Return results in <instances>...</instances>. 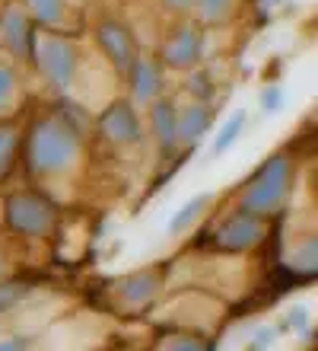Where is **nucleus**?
<instances>
[{
    "mask_svg": "<svg viewBox=\"0 0 318 351\" xmlns=\"http://www.w3.org/2000/svg\"><path fill=\"white\" fill-rule=\"evenodd\" d=\"M13 96H16V74H13L10 67L0 64V115L10 109Z\"/></svg>",
    "mask_w": 318,
    "mask_h": 351,
    "instance_id": "nucleus-17",
    "label": "nucleus"
},
{
    "mask_svg": "<svg viewBox=\"0 0 318 351\" xmlns=\"http://www.w3.org/2000/svg\"><path fill=\"white\" fill-rule=\"evenodd\" d=\"M32 51H36V64L42 67V74L55 86H67L77 74V48L70 42H64L61 36L51 32H38L32 36Z\"/></svg>",
    "mask_w": 318,
    "mask_h": 351,
    "instance_id": "nucleus-3",
    "label": "nucleus"
},
{
    "mask_svg": "<svg viewBox=\"0 0 318 351\" xmlns=\"http://www.w3.org/2000/svg\"><path fill=\"white\" fill-rule=\"evenodd\" d=\"M175 121H178V112H175L172 102H156L153 106V131L163 147L172 150L175 141H178V131H175Z\"/></svg>",
    "mask_w": 318,
    "mask_h": 351,
    "instance_id": "nucleus-12",
    "label": "nucleus"
},
{
    "mask_svg": "<svg viewBox=\"0 0 318 351\" xmlns=\"http://www.w3.org/2000/svg\"><path fill=\"white\" fill-rule=\"evenodd\" d=\"M165 3H169L172 10H191L194 7V0H165Z\"/></svg>",
    "mask_w": 318,
    "mask_h": 351,
    "instance_id": "nucleus-24",
    "label": "nucleus"
},
{
    "mask_svg": "<svg viewBox=\"0 0 318 351\" xmlns=\"http://www.w3.org/2000/svg\"><path fill=\"white\" fill-rule=\"evenodd\" d=\"M131 77H134V99L137 102H150L159 96L163 80H159V67L150 58H134L131 64Z\"/></svg>",
    "mask_w": 318,
    "mask_h": 351,
    "instance_id": "nucleus-11",
    "label": "nucleus"
},
{
    "mask_svg": "<svg viewBox=\"0 0 318 351\" xmlns=\"http://www.w3.org/2000/svg\"><path fill=\"white\" fill-rule=\"evenodd\" d=\"M13 150H16V134H13L10 128H0V173L10 167Z\"/></svg>",
    "mask_w": 318,
    "mask_h": 351,
    "instance_id": "nucleus-18",
    "label": "nucleus"
},
{
    "mask_svg": "<svg viewBox=\"0 0 318 351\" xmlns=\"http://www.w3.org/2000/svg\"><path fill=\"white\" fill-rule=\"evenodd\" d=\"M7 217L19 233H48L51 223H55L51 204L45 198H38V195H13Z\"/></svg>",
    "mask_w": 318,
    "mask_h": 351,
    "instance_id": "nucleus-4",
    "label": "nucleus"
},
{
    "mask_svg": "<svg viewBox=\"0 0 318 351\" xmlns=\"http://www.w3.org/2000/svg\"><path fill=\"white\" fill-rule=\"evenodd\" d=\"M23 294H26V287L23 285H3L0 287V313H3V310H13V304H16Z\"/></svg>",
    "mask_w": 318,
    "mask_h": 351,
    "instance_id": "nucleus-19",
    "label": "nucleus"
},
{
    "mask_svg": "<svg viewBox=\"0 0 318 351\" xmlns=\"http://www.w3.org/2000/svg\"><path fill=\"white\" fill-rule=\"evenodd\" d=\"M77 150H80V131L57 115L36 125L29 141V163L36 173H61L73 163Z\"/></svg>",
    "mask_w": 318,
    "mask_h": 351,
    "instance_id": "nucleus-1",
    "label": "nucleus"
},
{
    "mask_svg": "<svg viewBox=\"0 0 318 351\" xmlns=\"http://www.w3.org/2000/svg\"><path fill=\"white\" fill-rule=\"evenodd\" d=\"M283 106V90L280 86H267V90L261 93V109L264 112H280Z\"/></svg>",
    "mask_w": 318,
    "mask_h": 351,
    "instance_id": "nucleus-20",
    "label": "nucleus"
},
{
    "mask_svg": "<svg viewBox=\"0 0 318 351\" xmlns=\"http://www.w3.org/2000/svg\"><path fill=\"white\" fill-rule=\"evenodd\" d=\"M287 189H290V160L274 157L261 167V173L254 176L242 208L252 214H267L287 198Z\"/></svg>",
    "mask_w": 318,
    "mask_h": 351,
    "instance_id": "nucleus-2",
    "label": "nucleus"
},
{
    "mask_svg": "<svg viewBox=\"0 0 318 351\" xmlns=\"http://www.w3.org/2000/svg\"><path fill=\"white\" fill-rule=\"evenodd\" d=\"M99 125L105 131V138H111L115 144H134V141H140V119H137L131 102H115L102 115Z\"/></svg>",
    "mask_w": 318,
    "mask_h": 351,
    "instance_id": "nucleus-6",
    "label": "nucleus"
},
{
    "mask_svg": "<svg viewBox=\"0 0 318 351\" xmlns=\"http://www.w3.org/2000/svg\"><path fill=\"white\" fill-rule=\"evenodd\" d=\"M233 3H236V0H194V7H200L204 19H210V23L226 19L229 13H233Z\"/></svg>",
    "mask_w": 318,
    "mask_h": 351,
    "instance_id": "nucleus-16",
    "label": "nucleus"
},
{
    "mask_svg": "<svg viewBox=\"0 0 318 351\" xmlns=\"http://www.w3.org/2000/svg\"><path fill=\"white\" fill-rule=\"evenodd\" d=\"M32 29H29V19L26 13L19 7H10L7 13H3V19H0V38H3V45L13 51V55L26 58L29 51H32Z\"/></svg>",
    "mask_w": 318,
    "mask_h": 351,
    "instance_id": "nucleus-8",
    "label": "nucleus"
},
{
    "mask_svg": "<svg viewBox=\"0 0 318 351\" xmlns=\"http://www.w3.org/2000/svg\"><path fill=\"white\" fill-rule=\"evenodd\" d=\"M210 121H213V112L204 106V102H194L185 112H178V121H175V131H178V141L185 144H194L210 131Z\"/></svg>",
    "mask_w": 318,
    "mask_h": 351,
    "instance_id": "nucleus-10",
    "label": "nucleus"
},
{
    "mask_svg": "<svg viewBox=\"0 0 318 351\" xmlns=\"http://www.w3.org/2000/svg\"><path fill=\"white\" fill-rule=\"evenodd\" d=\"M207 202H210V195H198V198H191V202L185 204L182 211H178V214L172 217V223H169V230H172V233H182L191 221H198V214L204 211V204H207Z\"/></svg>",
    "mask_w": 318,
    "mask_h": 351,
    "instance_id": "nucleus-15",
    "label": "nucleus"
},
{
    "mask_svg": "<svg viewBox=\"0 0 318 351\" xmlns=\"http://www.w3.org/2000/svg\"><path fill=\"white\" fill-rule=\"evenodd\" d=\"M29 348V339H3L0 342V351H26Z\"/></svg>",
    "mask_w": 318,
    "mask_h": 351,
    "instance_id": "nucleus-23",
    "label": "nucleus"
},
{
    "mask_svg": "<svg viewBox=\"0 0 318 351\" xmlns=\"http://www.w3.org/2000/svg\"><path fill=\"white\" fill-rule=\"evenodd\" d=\"M99 45L102 51L111 58V64L118 67V71H127V67L134 64V38L127 32L121 23H102L99 26Z\"/></svg>",
    "mask_w": 318,
    "mask_h": 351,
    "instance_id": "nucleus-7",
    "label": "nucleus"
},
{
    "mask_svg": "<svg viewBox=\"0 0 318 351\" xmlns=\"http://www.w3.org/2000/svg\"><path fill=\"white\" fill-rule=\"evenodd\" d=\"M200 51H204V36H200V29L182 26L169 42H165V64L175 67V71H185V67L198 64Z\"/></svg>",
    "mask_w": 318,
    "mask_h": 351,
    "instance_id": "nucleus-5",
    "label": "nucleus"
},
{
    "mask_svg": "<svg viewBox=\"0 0 318 351\" xmlns=\"http://www.w3.org/2000/svg\"><path fill=\"white\" fill-rule=\"evenodd\" d=\"M242 128H246V112H236V115L223 125V131L217 134V141H213V154H223V150L233 147V144L239 141V134H242Z\"/></svg>",
    "mask_w": 318,
    "mask_h": 351,
    "instance_id": "nucleus-14",
    "label": "nucleus"
},
{
    "mask_svg": "<svg viewBox=\"0 0 318 351\" xmlns=\"http://www.w3.org/2000/svg\"><path fill=\"white\" fill-rule=\"evenodd\" d=\"M29 10L42 26H61L67 16V0H29Z\"/></svg>",
    "mask_w": 318,
    "mask_h": 351,
    "instance_id": "nucleus-13",
    "label": "nucleus"
},
{
    "mask_svg": "<svg viewBox=\"0 0 318 351\" xmlns=\"http://www.w3.org/2000/svg\"><path fill=\"white\" fill-rule=\"evenodd\" d=\"M293 265L302 268V271H312V268H315V243H306V250L293 259Z\"/></svg>",
    "mask_w": 318,
    "mask_h": 351,
    "instance_id": "nucleus-21",
    "label": "nucleus"
},
{
    "mask_svg": "<svg viewBox=\"0 0 318 351\" xmlns=\"http://www.w3.org/2000/svg\"><path fill=\"white\" fill-rule=\"evenodd\" d=\"M258 233H261L258 214H252V211L242 208V211L233 214V217L220 227V243L229 246V250H246V246H252V243L258 240Z\"/></svg>",
    "mask_w": 318,
    "mask_h": 351,
    "instance_id": "nucleus-9",
    "label": "nucleus"
},
{
    "mask_svg": "<svg viewBox=\"0 0 318 351\" xmlns=\"http://www.w3.org/2000/svg\"><path fill=\"white\" fill-rule=\"evenodd\" d=\"M165 351H204V345L198 339H178V342H172Z\"/></svg>",
    "mask_w": 318,
    "mask_h": 351,
    "instance_id": "nucleus-22",
    "label": "nucleus"
}]
</instances>
